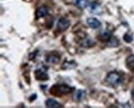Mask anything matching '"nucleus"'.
I'll use <instances>...</instances> for the list:
<instances>
[{
  "instance_id": "obj_1",
  "label": "nucleus",
  "mask_w": 134,
  "mask_h": 108,
  "mask_svg": "<svg viewBox=\"0 0 134 108\" xmlns=\"http://www.w3.org/2000/svg\"><path fill=\"white\" fill-rule=\"evenodd\" d=\"M73 90V87L66 84H55L51 87L50 91L54 96H63L70 93Z\"/></svg>"
},
{
  "instance_id": "obj_2",
  "label": "nucleus",
  "mask_w": 134,
  "mask_h": 108,
  "mask_svg": "<svg viewBox=\"0 0 134 108\" xmlns=\"http://www.w3.org/2000/svg\"><path fill=\"white\" fill-rule=\"evenodd\" d=\"M105 81L108 84L113 86H116L121 83L122 81V78L121 75L118 73H117V71H111V73H109L107 74L106 78H105Z\"/></svg>"
},
{
  "instance_id": "obj_3",
  "label": "nucleus",
  "mask_w": 134,
  "mask_h": 108,
  "mask_svg": "<svg viewBox=\"0 0 134 108\" xmlns=\"http://www.w3.org/2000/svg\"><path fill=\"white\" fill-rule=\"evenodd\" d=\"M70 26V21L65 18H60L57 22V26L56 30L60 33H62L64 31H66Z\"/></svg>"
},
{
  "instance_id": "obj_4",
  "label": "nucleus",
  "mask_w": 134,
  "mask_h": 108,
  "mask_svg": "<svg viewBox=\"0 0 134 108\" xmlns=\"http://www.w3.org/2000/svg\"><path fill=\"white\" fill-rule=\"evenodd\" d=\"M36 79L38 81H47L49 79V75L43 68H39L35 71Z\"/></svg>"
},
{
  "instance_id": "obj_5",
  "label": "nucleus",
  "mask_w": 134,
  "mask_h": 108,
  "mask_svg": "<svg viewBox=\"0 0 134 108\" xmlns=\"http://www.w3.org/2000/svg\"><path fill=\"white\" fill-rule=\"evenodd\" d=\"M86 22H87V24L89 25V27L93 29H97L100 28L101 26V22L99 19H97L95 18H88Z\"/></svg>"
},
{
  "instance_id": "obj_6",
  "label": "nucleus",
  "mask_w": 134,
  "mask_h": 108,
  "mask_svg": "<svg viewBox=\"0 0 134 108\" xmlns=\"http://www.w3.org/2000/svg\"><path fill=\"white\" fill-rule=\"evenodd\" d=\"M49 13V8L46 6H42L36 11V17L37 18H41L46 17Z\"/></svg>"
},
{
  "instance_id": "obj_7",
  "label": "nucleus",
  "mask_w": 134,
  "mask_h": 108,
  "mask_svg": "<svg viewBox=\"0 0 134 108\" xmlns=\"http://www.w3.org/2000/svg\"><path fill=\"white\" fill-rule=\"evenodd\" d=\"M60 58L56 53H51L46 56V61L50 64H57L60 63Z\"/></svg>"
},
{
  "instance_id": "obj_8",
  "label": "nucleus",
  "mask_w": 134,
  "mask_h": 108,
  "mask_svg": "<svg viewBox=\"0 0 134 108\" xmlns=\"http://www.w3.org/2000/svg\"><path fill=\"white\" fill-rule=\"evenodd\" d=\"M86 8H88L89 11L92 13H99L101 10L99 4H98L96 2H90Z\"/></svg>"
},
{
  "instance_id": "obj_9",
  "label": "nucleus",
  "mask_w": 134,
  "mask_h": 108,
  "mask_svg": "<svg viewBox=\"0 0 134 108\" xmlns=\"http://www.w3.org/2000/svg\"><path fill=\"white\" fill-rule=\"evenodd\" d=\"M80 44L81 47L84 48H91L94 46L95 42L91 38H83L80 42Z\"/></svg>"
},
{
  "instance_id": "obj_10",
  "label": "nucleus",
  "mask_w": 134,
  "mask_h": 108,
  "mask_svg": "<svg viewBox=\"0 0 134 108\" xmlns=\"http://www.w3.org/2000/svg\"><path fill=\"white\" fill-rule=\"evenodd\" d=\"M45 104H46V107H49V108H61V107H63V106L60 103H59L57 101H55L54 99H51V98H48L47 100H46Z\"/></svg>"
},
{
  "instance_id": "obj_11",
  "label": "nucleus",
  "mask_w": 134,
  "mask_h": 108,
  "mask_svg": "<svg viewBox=\"0 0 134 108\" xmlns=\"http://www.w3.org/2000/svg\"><path fill=\"white\" fill-rule=\"evenodd\" d=\"M112 37H113L112 33L110 31H108V30L103 31V32H101L99 35V40L102 41V42H105V43H107Z\"/></svg>"
},
{
  "instance_id": "obj_12",
  "label": "nucleus",
  "mask_w": 134,
  "mask_h": 108,
  "mask_svg": "<svg viewBox=\"0 0 134 108\" xmlns=\"http://www.w3.org/2000/svg\"><path fill=\"white\" fill-rule=\"evenodd\" d=\"M85 91L83 90H77L74 92L73 95V98L75 101H81L85 97Z\"/></svg>"
},
{
  "instance_id": "obj_13",
  "label": "nucleus",
  "mask_w": 134,
  "mask_h": 108,
  "mask_svg": "<svg viewBox=\"0 0 134 108\" xmlns=\"http://www.w3.org/2000/svg\"><path fill=\"white\" fill-rule=\"evenodd\" d=\"M77 66V63L75 61H66L62 65V69L68 70V69H74Z\"/></svg>"
},
{
  "instance_id": "obj_14",
  "label": "nucleus",
  "mask_w": 134,
  "mask_h": 108,
  "mask_svg": "<svg viewBox=\"0 0 134 108\" xmlns=\"http://www.w3.org/2000/svg\"><path fill=\"white\" fill-rule=\"evenodd\" d=\"M126 64L128 69L134 71V54L127 56L126 59Z\"/></svg>"
},
{
  "instance_id": "obj_15",
  "label": "nucleus",
  "mask_w": 134,
  "mask_h": 108,
  "mask_svg": "<svg viewBox=\"0 0 134 108\" xmlns=\"http://www.w3.org/2000/svg\"><path fill=\"white\" fill-rule=\"evenodd\" d=\"M88 3H89V2L87 1V0H75V6L80 9L86 8L87 6H88Z\"/></svg>"
},
{
  "instance_id": "obj_16",
  "label": "nucleus",
  "mask_w": 134,
  "mask_h": 108,
  "mask_svg": "<svg viewBox=\"0 0 134 108\" xmlns=\"http://www.w3.org/2000/svg\"><path fill=\"white\" fill-rule=\"evenodd\" d=\"M118 44H119V42H118V40L114 37H112L107 42V45L109 46V47H117V46H118Z\"/></svg>"
},
{
  "instance_id": "obj_17",
  "label": "nucleus",
  "mask_w": 134,
  "mask_h": 108,
  "mask_svg": "<svg viewBox=\"0 0 134 108\" xmlns=\"http://www.w3.org/2000/svg\"><path fill=\"white\" fill-rule=\"evenodd\" d=\"M123 39H124V41L125 42H127V43H132V40H133V38H132V35H130V34H128V33H126L124 36H123Z\"/></svg>"
},
{
  "instance_id": "obj_18",
  "label": "nucleus",
  "mask_w": 134,
  "mask_h": 108,
  "mask_svg": "<svg viewBox=\"0 0 134 108\" xmlns=\"http://www.w3.org/2000/svg\"><path fill=\"white\" fill-rule=\"evenodd\" d=\"M37 53H38V51H37V52L36 51L35 53H32V54H30V59H34V58H35V55L37 54Z\"/></svg>"
},
{
  "instance_id": "obj_19",
  "label": "nucleus",
  "mask_w": 134,
  "mask_h": 108,
  "mask_svg": "<svg viewBox=\"0 0 134 108\" xmlns=\"http://www.w3.org/2000/svg\"><path fill=\"white\" fill-rule=\"evenodd\" d=\"M36 97H37V95H36V94H33V96H30V99H29V101H34V100L36 99Z\"/></svg>"
},
{
  "instance_id": "obj_20",
  "label": "nucleus",
  "mask_w": 134,
  "mask_h": 108,
  "mask_svg": "<svg viewBox=\"0 0 134 108\" xmlns=\"http://www.w3.org/2000/svg\"><path fill=\"white\" fill-rule=\"evenodd\" d=\"M132 100L134 101V90L132 91Z\"/></svg>"
}]
</instances>
